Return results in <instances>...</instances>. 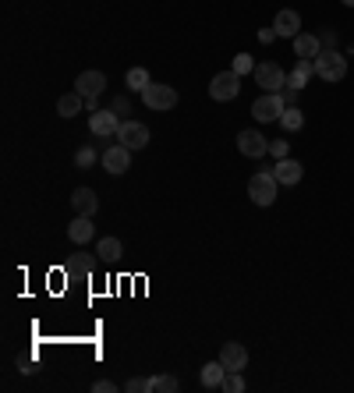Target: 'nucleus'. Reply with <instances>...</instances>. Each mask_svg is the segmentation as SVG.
<instances>
[{
	"mask_svg": "<svg viewBox=\"0 0 354 393\" xmlns=\"http://www.w3.org/2000/svg\"><path fill=\"white\" fill-rule=\"evenodd\" d=\"M276 188H280V181H276L273 170H256L248 178V198L256 205H273L276 202Z\"/></svg>",
	"mask_w": 354,
	"mask_h": 393,
	"instance_id": "1",
	"label": "nucleus"
},
{
	"mask_svg": "<svg viewBox=\"0 0 354 393\" xmlns=\"http://www.w3.org/2000/svg\"><path fill=\"white\" fill-rule=\"evenodd\" d=\"M315 75H319L323 82H340V78L348 75V57L337 53V50H319V57H315Z\"/></svg>",
	"mask_w": 354,
	"mask_h": 393,
	"instance_id": "2",
	"label": "nucleus"
},
{
	"mask_svg": "<svg viewBox=\"0 0 354 393\" xmlns=\"http://www.w3.org/2000/svg\"><path fill=\"white\" fill-rule=\"evenodd\" d=\"M142 103H146L149 110H156V113L174 110L177 106V89L174 86H163V82H149V86L142 89Z\"/></svg>",
	"mask_w": 354,
	"mask_h": 393,
	"instance_id": "3",
	"label": "nucleus"
},
{
	"mask_svg": "<svg viewBox=\"0 0 354 393\" xmlns=\"http://www.w3.org/2000/svg\"><path fill=\"white\" fill-rule=\"evenodd\" d=\"M256 86L263 89V93H280L283 86H287V71L276 64V61H263V64H256Z\"/></svg>",
	"mask_w": 354,
	"mask_h": 393,
	"instance_id": "4",
	"label": "nucleus"
},
{
	"mask_svg": "<svg viewBox=\"0 0 354 393\" xmlns=\"http://www.w3.org/2000/svg\"><path fill=\"white\" fill-rule=\"evenodd\" d=\"M113 138H117L121 146H128L131 153H138V149L149 146V128H146L142 121H121V128H117Z\"/></svg>",
	"mask_w": 354,
	"mask_h": 393,
	"instance_id": "5",
	"label": "nucleus"
},
{
	"mask_svg": "<svg viewBox=\"0 0 354 393\" xmlns=\"http://www.w3.org/2000/svg\"><path fill=\"white\" fill-rule=\"evenodd\" d=\"M238 93H241V75H238V71H220V75H213L209 96L216 99V103H231Z\"/></svg>",
	"mask_w": 354,
	"mask_h": 393,
	"instance_id": "6",
	"label": "nucleus"
},
{
	"mask_svg": "<svg viewBox=\"0 0 354 393\" xmlns=\"http://www.w3.org/2000/svg\"><path fill=\"white\" fill-rule=\"evenodd\" d=\"M283 110H287V99L280 96V93H263V96L252 103V117L256 121H280Z\"/></svg>",
	"mask_w": 354,
	"mask_h": 393,
	"instance_id": "7",
	"label": "nucleus"
},
{
	"mask_svg": "<svg viewBox=\"0 0 354 393\" xmlns=\"http://www.w3.org/2000/svg\"><path fill=\"white\" fill-rule=\"evenodd\" d=\"M99 163L106 167V174H124L128 167H131V149L128 146H106L103 149V156H99Z\"/></svg>",
	"mask_w": 354,
	"mask_h": 393,
	"instance_id": "8",
	"label": "nucleus"
},
{
	"mask_svg": "<svg viewBox=\"0 0 354 393\" xmlns=\"http://www.w3.org/2000/svg\"><path fill=\"white\" fill-rule=\"evenodd\" d=\"M220 362H223L227 372H245L248 369V347L238 344V340H231V344L220 347Z\"/></svg>",
	"mask_w": 354,
	"mask_h": 393,
	"instance_id": "9",
	"label": "nucleus"
},
{
	"mask_svg": "<svg viewBox=\"0 0 354 393\" xmlns=\"http://www.w3.org/2000/svg\"><path fill=\"white\" fill-rule=\"evenodd\" d=\"M117 128H121V117H117V110H96V113L88 117V131H92V135H99V138H110V135H117Z\"/></svg>",
	"mask_w": 354,
	"mask_h": 393,
	"instance_id": "10",
	"label": "nucleus"
},
{
	"mask_svg": "<svg viewBox=\"0 0 354 393\" xmlns=\"http://www.w3.org/2000/svg\"><path fill=\"white\" fill-rule=\"evenodd\" d=\"M238 153L248 156V160H259L269 153V138H263L259 131H241L238 135Z\"/></svg>",
	"mask_w": 354,
	"mask_h": 393,
	"instance_id": "11",
	"label": "nucleus"
},
{
	"mask_svg": "<svg viewBox=\"0 0 354 393\" xmlns=\"http://www.w3.org/2000/svg\"><path fill=\"white\" fill-rule=\"evenodd\" d=\"M106 89V75L103 71H82L79 82H75V93H82L86 99H99Z\"/></svg>",
	"mask_w": 354,
	"mask_h": 393,
	"instance_id": "12",
	"label": "nucleus"
},
{
	"mask_svg": "<svg viewBox=\"0 0 354 393\" xmlns=\"http://www.w3.org/2000/svg\"><path fill=\"white\" fill-rule=\"evenodd\" d=\"M273 29H276V36H287V39H294V36L301 32V14H298V11H290V7H283V11H276V21H273Z\"/></svg>",
	"mask_w": 354,
	"mask_h": 393,
	"instance_id": "13",
	"label": "nucleus"
},
{
	"mask_svg": "<svg viewBox=\"0 0 354 393\" xmlns=\"http://www.w3.org/2000/svg\"><path fill=\"white\" fill-rule=\"evenodd\" d=\"M273 174H276V181H280V185H287V188H290V185H298V181L305 178V167H301L298 160H290V156H287V160H276V170H273Z\"/></svg>",
	"mask_w": 354,
	"mask_h": 393,
	"instance_id": "14",
	"label": "nucleus"
},
{
	"mask_svg": "<svg viewBox=\"0 0 354 393\" xmlns=\"http://www.w3.org/2000/svg\"><path fill=\"white\" fill-rule=\"evenodd\" d=\"M319 50H323L319 36H308V32H298V36H294V53H298V61H315Z\"/></svg>",
	"mask_w": 354,
	"mask_h": 393,
	"instance_id": "15",
	"label": "nucleus"
},
{
	"mask_svg": "<svg viewBox=\"0 0 354 393\" xmlns=\"http://www.w3.org/2000/svg\"><path fill=\"white\" fill-rule=\"evenodd\" d=\"M198 379H202V387H206V390H223V379H227L223 362H206V365H202V372H198Z\"/></svg>",
	"mask_w": 354,
	"mask_h": 393,
	"instance_id": "16",
	"label": "nucleus"
},
{
	"mask_svg": "<svg viewBox=\"0 0 354 393\" xmlns=\"http://www.w3.org/2000/svg\"><path fill=\"white\" fill-rule=\"evenodd\" d=\"M71 205H75V213L79 216H96V209H99V198L92 188H75V195H71Z\"/></svg>",
	"mask_w": 354,
	"mask_h": 393,
	"instance_id": "17",
	"label": "nucleus"
},
{
	"mask_svg": "<svg viewBox=\"0 0 354 393\" xmlns=\"http://www.w3.org/2000/svg\"><path fill=\"white\" fill-rule=\"evenodd\" d=\"M92 234H96L92 216H75V220H71V227H68V238H71L75 245H86V241H92Z\"/></svg>",
	"mask_w": 354,
	"mask_h": 393,
	"instance_id": "18",
	"label": "nucleus"
},
{
	"mask_svg": "<svg viewBox=\"0 0 354 393\" xmlns=\"http://www.w3.org/2000/svg\"><path fill=\"white\" fill-rule=\"evenodd\" d=\"M312 71H315V61H298V68H294V71L287 75V86L301 93V89L308 86V78H312Z\"/></svg>",
	"mask_w": 354,
	"mask_h": 393,
	"instance_id": "19",
	"label": "nucleus"
},
{
	"mask_svg": "<svg viewBox=\"0 0 354 393\" xmlns=\"http://www.w3.org/2000/svg\"><path fill=\"white\" fill-rule=\"evenodd\" d=\"M86 110V96L82 93H64V96L57 99V113L61 117H75V113H82Z\"/></svg>",
	"mask_w": 354,
	"mask_h": 393,
	"instance_id": "20",
	"label": "nucleus"
},
{
	"mask_svg": "<svg viewBox=\"0 0 354 393\" xmlns=\"http://www.w3.org/2000/svg\"><path fill=\"white\" fill-rule=\"evenodd\" d=\"M96 255H99V259H106V262H117V259L124 255V245H121L117 238H99Z\"/></svg>",
	"mask_w": 354,
	"mask_h": 393,
	"instance_id": "21",
	"label": "nucleus"
},
{
	"mask_svg": "<svg viewBox=\"0 0 354 393\" xmlns=\"http://www.w3.org/2000/svg\"><path fill=\"white\" fill-rule=\"evenodd\" d=\"M280 124H283V131H301L305 128V110L301 106H287L283 117H280Z\"/></svg>",
	"mask_w": 354,
	"mask_h": 393,
	"instance_id": "22",
	"label": "nucleus"
},
{
	"mask_svg": "<svg viewBox=\"0 0 354 393\" xmlns=\"http://www.w3.org/2000/svg\"><path fill=\"white\" fill-rule=\"evenodd\" d=\"M181 383H177V376H153L149 379V393H174Z\"/></svg>",
	"mask_w": 354,
	"mask_h": 393,
	"instance_id": "23",
	"label": "nucleus"
},
{
	"mask_svg": "<svg viewBox=\"0 0 354 393\" xmlns=\"http://www.w3.org/2000/svg\"><path fill=\"white\" fill-rule=\"evenodd\" d=\"M149 82H153V78H149V71H146V68H131V71H128V89L142 93Z\"/></svg>",
	"mask_w": 354,
	"mask_h": 393,
	"instance_id": "24",
	"label": "nucleus"
},
{
	"mask_svg": "<svg viewBox=\"0 0 354 393\" xmlns=\"http://www.w3.org/2000/svg\"><path fill=\"white\" fill-rule=\"evenodd\" d=\"M96 160H99V156H96V149H92V146H82V149L75 153V167H79V170H86V167H92Z\"/></svg>",
	"mask_w": 354,
	"mask_h": 393,
	"instance_id": "25",
	"label": "nucleus"
},
{
	"mask_svg": "<svg viewBox=\"0 0 354 393\" xmlns=\"http://www.w3.org/2000/svg\"><path fill=\"white\" fill-rule=\"evenodd\" d=\"M231 71H238V75H248V71H256V61H252V53H238V57H234V64H231Z\"/></svg>",
	"mask_w": 354,
	"mask_h": 393,
	"instance_id": "26",
	"label": "nucleus"
},
{
	"mask_svg": "<svg viewBox=\"0 0 354 393\" xmlns=\"http://www.w3.org/2000/svg\"><path fill=\"white\" fill-rule=\"evenodd\" d=\"M223 390H227V393H241V390H245V379H241V372H227V379H223Z\"/></svg>",
	"mask_w": 354,
	"mask_h": 393,
	"instance_id": "27",
	"label": "nucleus"
},
{
	"mask_svg": "<svg viewBox=\"0 0 354 393\" xmlns=\"http://www.w3.org/2000/svg\"><path fill=\"white\" fill-rule=\"evenodd\" d=\"M68 270H71V273H75V270H79V273H88V270H92V262H88L86 255H82V252H79V255H75V259H71V262H68Z\"/></svg>",
	"mask_w": 354,
	"mask_h": 393,
	"instance_id": "28",
	"label": "nucleus"
},
{
	"mask_svg": "<svg viewBox=\"0 0 354 393\" xmlns=\"http://www.w3.org/2000/svg\"><path fill=\"white\" fill-rule=\"evenodd\" d=\"M269 153H273L276 160H287V153H290V146H287L283 138H276V142H269Z\"/></svg>",
	"mask_w": 354,
	"mask_h": 393,
	"instance_id": "29",
	"label": "nucleus"
},
{
	"mask_svg": "<svg viewBox=\"0 0 354 393\" xmlns=\"http://www.w3.org/2000/svg\"><path fill=\"white\" fill-rule=\"evenodd\" d=\"M128 393H149V379H128Z\"/></svg>",
	"mask_w": 354,
	"mask_h": 393,
	"instance_id": "30",
	"label": "nucleus"
},
{
	"mask_svg": "<svg viewBox=\"0 0 354 393\" xmlns=\"http://www.w3.org/2000/svg\"><path fill=\"white\" fill-rule=\"evenodd\" d=\"M319 43H323L326 50H337V32H333V29H326V32L319 36Z\"/></svg>",
	"mask_w": 354,
	"mask_h": 393,
	"instance_id": "31",
	"label": "nucleus"
},
{
	"mask_svg": "<svg viewBox=\"0 0 354 393\" xmlns=\"http://www.w3.org/2000/svg\"><path fill=\"white\" fill-rule=\"evenodd\" d=\"M92 390H96V393H113L117 387H113L110 379H99V383H92Z\"/></svg>",
	"mask_w": 354,
	"mask_h": 393,
	"instance_id": "32",
	"label": "nucleus"
},
{
	"mask_svg": "<svg viewBox=\"0 0 354 393\" xmlns=\"http://www.w3.org/2000/svg\"><path fill=\"white\" fill-rule=\"evenodd\" d=\"M110 110H117V113H128V96H117L113 99V106Z\"/></svg>",
	"mask_w": 354,
	"mask_h": 393,
	"instance_id": "33",
	"label": "nucleus"
},
{
	"mask_svg": "<svg viewBox=\"0 0 354 393\" xmlns=\"http://www.w3.org/2000/svg\"><path fill=\"white\" fill-rule=\"evenodd\" d=\"M273 36H276V29H263V32H259V39H263V43H273Z\"/></svg>",
	"mask_w": 354,
	"mask_h": 393,
	"instance_id": "34",
	"label": "nucleus"
},
{
	"mask_svg": "<svg viewBox=\"0 0 354 393\" xmlns=\"http://www.w3.org/2000/svg\"><path fill=\"white\" fill-rule=\"evenodd\" d=\"M340 4H348V7H354V0H340Z\"/></svg>",
	"mask_w": 354,
	"mask_h": 393,
	"instance_id": "35",
	"label": "nucleus"
}]
</instances>
